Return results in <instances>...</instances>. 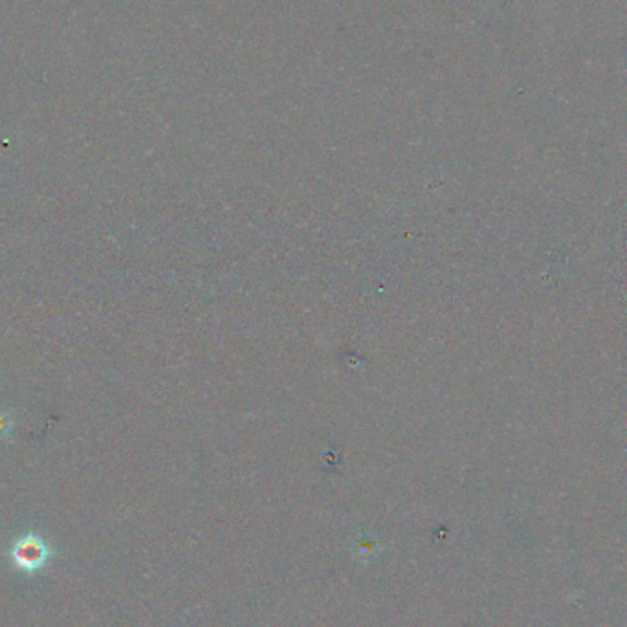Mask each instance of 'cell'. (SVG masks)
I'll return each mask as SVG.
<instances>
[{
  "mask_svg": "<svg viewBox=\"0 0 627 627\" xmlns=\"http://www.w3.org/2000/svg\"><path fill=\"white\" fill-rule=\"evenodd\" d=\"M46 547L37 538H24L15 545L13 557L22 569H37L46 560Z\"/></svg>",
  "mask_w": 627,
  "mask_h": 627,
  "instance_id": "cell-1",
  "label": "cell"
},
{
  "mask_svg": "<svg viewBox=\"0 0 627 627\" xmlns=\"http://www.w3.org/2000/svg\"><path fill=\"white\" fill-rule=\"evenodd\" d=\"M8 427H9V415L4 411H0V435L6 433Z\"/></svg>",
  "mask_w": 627,
  "mask_h": 627,
  "instance_id": "cell-2",
  "label": "cell"
}]
</instances>
